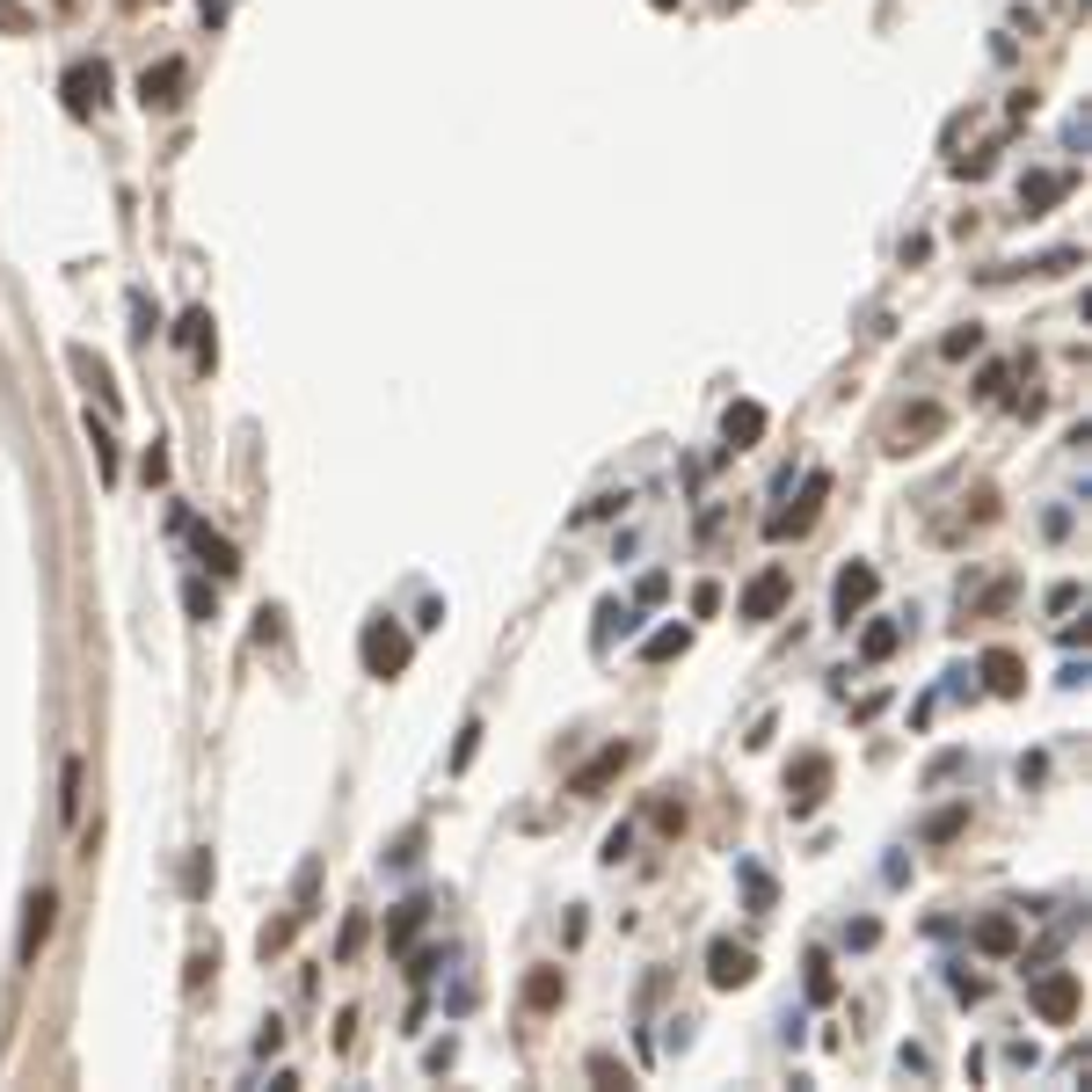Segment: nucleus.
Returning <instances> with one entry per match:
<instances>
[{
	"mask_svg": "<svg viewBox=\"0 0 1092 1092\" xmlns=\"http://www.w3.org/2000/svg\"><path fill=\"white\" fill-rule=\"evenodd\" d=\"M59 809H66V823L81 816V758H66V802H59Z\"/></svg>",
	"mask_w": 1092,
	"mask_h": 1092,
	"instance_id": "obj_23",
	"label": "nucleus"
},
{
	"mask_svg": "<svg viewBox=\"0 0 1092 1092\" xmlns=\"http://www.w3.org/2000/svg\"><path fill=\"white\" fill-rule=\"evenodd\" d=\"M1034 1012H1042L1049 1027H1071V1019H1078V976H1071V969H1049L1042 983H1034Z\"/></svg>",
	"mask_w": 1092,
	"mask_h": 1092,
	"instance_id": "obj_4",
	"label": "nucleus"
},
{
	"mask_svg": "<svg viewBox=\"0 0 1092 1092\" xmlns=\"http://www.w3.org/2000/svg\"><path fill=\"white\" fill-rule=\"evenodd\" d=\"M896 642H903V627H896V619H874V627L859 634V655H867V663H882V655H896Z\"/></svg>",
	"mask_w": 1092,
	"mask_h": 1092,
	"instance_id": "obj_18",
	"label": "nucleus"
},
{
	"mask_svg": "<svg viewBox=\"0 0 1092 1092\" xmlns=\"http://www.w3.org/2000/svg\"><path fill=\"white\" fill-rule=\"evenodd\" d=\"M983 685L998 692V699L1019 692V655H1012V648H991V655H983Z\"/></svg>",
	"mask_w": 1092,
	"mask_h": 1092,
	"instance_id": "obj_14",
	"label": "nucleus"
},
{
	"mask_svg": "<svg viewBox=\"0 0 1092 1092\" xmlns=\"http://www.w3.org/2000/svg\"><path fill=\"white\" fill-rule=\"evenodd\" d=\"M423 918H430V903H401V911H394V925H386V947H408V939L423 932Z\"/></svg>",
	"mask_w": 1092,
	"mask_h": 1092,
	"instance_id": "obj_19",
	"label": "nucleus"
},
{
	"mask_svg": "<svg viewBox=\"0 0 1092 1092\" xmlns=\"http://www.w3.org/2000/svg\"><path fill=\"white\" fill-rule=\"evenodd\" d=\"M525 1006L532 1012H554V1006H561V969H532L525 976Z\"/></svg>",
	"mask_w": 1092,
	"mask_h": 1092,
	"instance_id": "obj_17",
	"label": "nucleus"
},
{
	"mask_svg": "<svg viewBox=\"0 0 1092 1092\" xmlns=\"http://www.w3.org/2000/svg\"><path fill=\"white\" fill-rule=\"evenodd\" d=\"M627 765H634V743H605V750H598L590 765L568 779V794H598V787H612V779H619Z\"/></svg>",
	"mask_w": 1092,
	"mask_h": 1092,
	"instance_id": "obj_10",
	"label": "nucleus"
},
{
	"mask_svg": "<svg viewBox=\"0 0 1092 1092\" xmlns=\"http://www.w3.org/2000/svg\"><path fill=\"white\" fill-rule=\"evenodd\" d=\"M1056 197H1071V175H1027V183H1019V211H1027V219H1042Z\"/></svg>",
	"mask_w": 1092,
	"mask_h": 1092,
	"instance_id": "obj_13",
	"label": "nucleus"
},
{
	"mask_svg": "<svg viewBox=\"0 0 1092 1092\" xmlns=\"http://www.w3.org/2000/svg\"><path fill=\"white\" fill-rule=\"evenodd\" d=\"M627 845H634V830H627V823H619V830H612V838H605V859H612V867H619V859H627Z\"/></svg>",
	"mask_w": 1092,
	"mask_h": 1092,
	"instance_id": "obj_28",
	"label": "nucleus"
},
{
	"mask_svg": "<svg viewBox=\"0 0 1092 1092\" xmlns=\"http://www.w3.org/2000/svg\"><path fill=\"white\" fill-rule=\"evenodd\" d=\"M823 495H830V474H809V481H802V503L779 510V518H765V539H794V532H809L816 510H823Z\"/></svg>",
	"mask_w": 1092,
	"mask_h": 1092,
	"instance_id": "obj_5",
	"label": "nucleus"
},
{
	"mask_svg": "<svg viewBox=\"0 0 1092 1092\" xmlns=\"http://www.w3.org/2000/svg\"><path fill=\"white\" fill-rule=\"evenodd\" d=\"M976 947H983V954H1012V947H1019V918H983V925H976Z\"/></svg>",
	"mask_w": 1092,
	"mask_h": 1092,
	"instance_id": "obj_16",
	"label": "nucleus"
},
{
	"mask_svg": "<svg viewBox=\"0 0 1092 1092\" xmlns=\"http://www.w3.org/2000/svg\"><path fill=\"white\" fill-rule=\"evenodd\" d=\"M51 911H59V896H51V889H37L30 903H22V947H15V962H22V969L37 962L44 939H51Z\"/></svg>",
	"mask_w": 1092,
	"mask_h": 1092,
	"instance_id": "obj_9",
	"label": "nucleus"
},
{
	"mask_svg": "<svg viewBox=\"0 0 1092 1092\" xmlns=\"http://www.w3.org/2000/svg\"><path fill=\"white\" fill-rule=\"evenodd\" d=\"M59 95H66V110H74V117H95V110L110 102V66H102V59H81V66H66Z\"/></svg>",
	"mask_w": 1092,
	"mask_h": 1092,
	"instance_id": "obj_1",
	"label": "nucleus"
},
{
	"mask_svg": "<svg viewBox=\"0 0 1092 1092\" xmlns=\"http://www.w3.org/2000/svg\"><path fill=\"white\" fill-rule=\"evenodd\" d=\"M0 30H30V15H22L15 0H0Z\"/></svg>",
	"mask_w": 1092,
	"mask_h": 1092,
	"instance_id": "obj_29",
	"label": "nucleus"
},
{
	"mask_svg": "<svg viewBox=\"0 0 1092 1092\" xmlns=\"http://www.w3.org/2000/svg\"><path fill=\"white\" fill-rule=\"evenodd\" d=\"M962 823H969V809H947V816H932V823H925V838H932V845H939V838H954Z\"/></svg>",
	"mask_w": 1092,
	"mask_h": 1092,
	"instance_id": "obj_24",
	"label": "nucleus"
},
{
	"mask_svg": "<svg viewBox=\"0 0 1092 1092\" xmlns=\"http://www.w3.org/2000/svg\"><path fill=\"white\" fill-rule=\"evenodd\" d=\"M175 343H190L197 358H211V314H183V328H175Z\"/></svg>",
	"mask_w": 1092,
	"mask_h": 1092,
	"instance_id": "obj_21",
	"label": "nucleus"
},
{
	"mask_svg": "<svg viewBox=\"0 0 1092 1092\" xmlns=\"http://www.w3.org/2000/svg\"><path fill=\"white\" fill-rule=\"evenodd\" d=\"M364 670H371V678H401L408 670V634L394 627V619H371V627H364Z\"/></svg>",
	"mask_w": 1092,
	"mask_h": 1092,
	"instance_id": "obj_2",
	"label": "nucleus"
},
{
	"mask_svg": "<svg viewBox=\"0 0 1092 1092\" xmlns=\"http://www.w3.org/2000/svg\"><path fill=\"white\" fill-rule=\"evenodd\" d=\"M692 612H699V619H714V612H722V590H714V583H699V590H692Z\"/></svg>",
	"mask_w": 1092,
	"mask_h": 1092,
	"instance_id": "obj_26",
	"label": "nucleus"
},
{
	"mask_svg": "<svg viewBox=\"0 0 1092 1092\" xmlns=\"http://www.w3.org/2000/svg\"><path fill=\"white\" fill-rule=\"evenodd\" d=\"M976 350H983V328H954L947 335V358H976Z\"/></svg>",
	"mask_w": 1092,
	"mask_h": 1092,
	"instance_id": "obj_22",
	"label": "nucleus"
},
{
	"mask_svg": "<svg viewBox=\"0 0 1092 1092\" xmlns=\"http://www.w3.org/2000/svg\"><path fill=\"white\" fill-rule=\"evenodd\" d=\"M707 976H714V991H743V983L758 976V954L735 947V939H714V947H707Z\"/></svg>",
	"mask_w": 1092,
	"mask_h": 1092,
	"instance_id": "obj_6",
	"label": "nucleus"
},
{
	"mask_svg": "<svg viewBox=\"0 0 1092 1092\" xmlns=\"http://www.w3.org/2000/svg\"><path fill=\"white\" fill-rule=\"evenodd\" d=\"M197 561L211 568V575H219V583H226V575H234V568H241V561H234V539H219V532H204V525H197Z\"/></svg>",
	"mask_w": 1092,
	"mask_h": 1092,
	"instance_id": "obj_15",
	"label": "nucleus"
},
{
	"mask_svg": "<svg viewBox=\"0 0 1092 1092\" xmlns=\"http://www.w3.org/2000/svg\"><path fill=\"white\" fill-rule=\"evenodd\" d=\"M787 598H794V575H787V568H758V575L743 583L735 612H743V619H772V612L787 605Z\"/></svg>",
	"mask_w": 1092,
	"mask_h": 1092,
	"instance_id": "obj_3",
	"label": "nucleus"
},
{
	"mask_svg": "<svg viewBox=\"0 0 1092 1092\" xmlns=\"http://www.w3.org/2000/svg\"><path fill=\"white\" fill-rule=\"evenodd\" d=\"M874 590H882V575H874V568H867V561L838 568V590H830V612H838V627H852V612L867 605Z\"/></svg>",
	"mask_w": 1092,
	"mask_h": 1092,
	"instance_id": "obj_8",
	"label": "nucleus"
},
{
	"mask_svg": "<svg viewBox=\"0 0 1092 1092\" xmlns=\"http://www.w3.org/2000/svg\"><path fill=\"white\" fill-rule=\"evenodd\" d=\"M823 787H830V758H802V765L787 772V802H794V816H809L816 802H823Z\"/></svg>",
	"mask_w": 1092,
	"mask_h": 1092,
	"instance_id": "obj_11",
	"label": "nucleus"
},
{
	"mask_svg": "<svg viewBox=\"0 0 1092 1092\" xmlns=\"http://www.w3.org/2000/svg\"><path fill=\"white\" fill-rule=\"evenodd\" d=\"M809 998H830V962H823V954L809 962Z\"/></svg>",
	"mask_w": 1092,
	"mask_h": 1092,
	"instance_id": "obj_27",
	"label": "nucleus"
},
{
	"mask_svg": "<svg viewBox=\"0 0 1092 1092\" xmlns=\"http://www.w3.org/2000/svg\"><path fill=\"white\" fill-rule=\"evenodd\" d=\"M685 642H692L685 627H663V634H648V642H642V655H648V663H670V655H685Z\"/></svg>",
	"mask_w": 1092,
	"mask_h": 1092,
	"instance_id": "obj_20",
	"label": "nucleus"
},
{
	"mask_svg": "<svg viewBox=\"0 0 1092 1092\" xmlns=\"http://www.w3.org/2000/svg\"><path fill=\"white\" fill-rule=\"evenodd\" d=\"M183 605H190V619H211V590L204 583H183Z\"/></svg>",
	"mask_w": 1092,
	"mask_h": 1092,
	"instance_id": "obj_25",
	"label": "nucleus"
},
{
	"mask_svg": "<svg viewBox=\"0 0 1092 1092\" xmlns=\"http://www.w3.org/2000/svg\"><path fill=\"white\" fill-rule=\"evenodd\" d=\"M183 81H190V66H183V59H161V66L139 74V102H146V110H175V102H183Z\"/></svg>",
	"mask_w": 1092,
	"mask_h": 1092,
	"instance_id": "obj_7",
	"label": "nucleus"
},
{
	"mask_svg": "<svg viewBox=\"0 0 1092 1092\" xmlns=\"http://www.w3.org/2000/svg\"><path fill=\"white\" fill-rule=\"evenodd\" d=\"M722 438H728L735 452H750L758 438H765V408H758V401H735V408L722 415Z\"/></svg>",
	"mask_w": 1092,
	"mask_h": 1092,
	"instance_id": "obj_12",
	"label": "nucleus"
}]
</instances>
